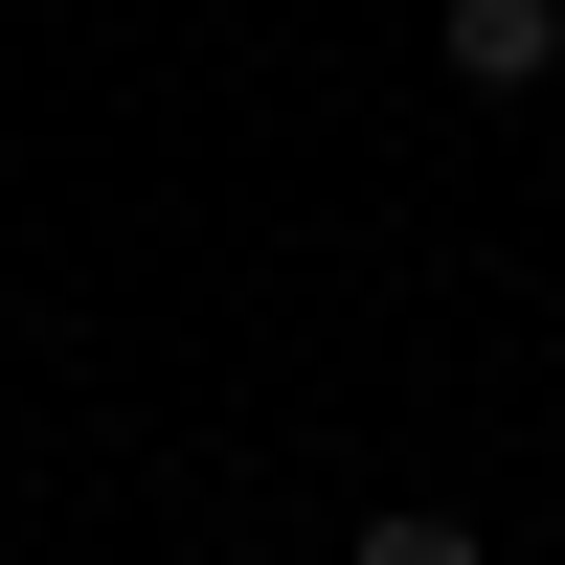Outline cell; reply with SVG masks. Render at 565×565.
<instances>
[{
  "label": "cell",
  "instance_id": "6da1fadb",
  "mask_svg": "<svg viewBox=\"0 0 565 565\" xmlns=\"http://www.w3.org/2000/svg\"><path fill=\"white\" fill-rule=\"evenodd\" d=\"M430 68H452V90H498V114H521V90L565 68V0H452V23H430Z\"/></svg>",
  "mask_w": 565,
  "mask_h": 565
},
{
  "label": "cell",
  "instance_id": "7a4b0ae2",
  "mask_svg": "<svg viewBox=\"0 0 565 565\" xmlns=\"http://www.w3.org/2000/svg\"><path fill=\"white\" fill-rule=\"evenodd\" d=\"M340 565H476V521H430V498H407V521H362Z\"/></svg>",
  "mask_w": 565,
  "mask_h": 565
}]
</instances>
